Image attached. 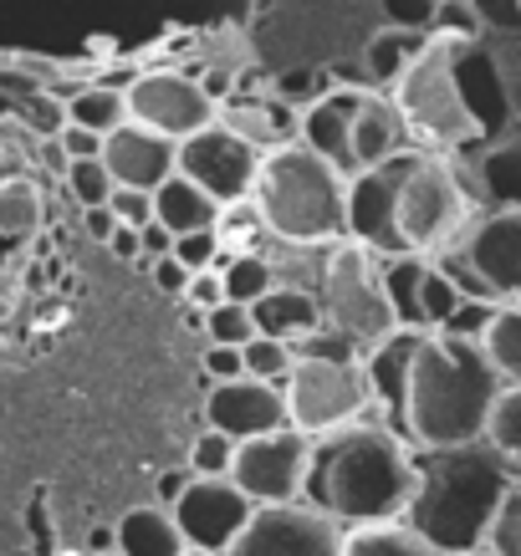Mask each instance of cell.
<instances>
[{"mask_svg":"<svg viewBox=\"0 0 521 556\" xmlns=\"http://www.w3.org/2000/svg\"><path fill=\"white\" fill-rule=\"evenodd\" d=\"M0 312H5V302H0Z\"/></svg>","mask_w":521,"mask_h":556,"instance_id":"680465c9","label":"cell"},{"mask_svg":"<svg viewBox=\"0 0 521 556\" xmlns=\"http://www.w3.org/2000/svg\"><path fill=\"white\" fill-rule=\"evenodd\" d=\"M251 210L266 225V236H276L282 245L327 251L348 236V174H337L322 153L297 138L286 149L261 153Z\"/></svg>","mask_w":521,"mask_h":556,"instance_id":"277c9868","label":"cell"},{"mask_svg":"<svg viewBox=\"0 0 521 556\" xmlns=\"http://www.w3.org/2000/svg\"><path fill=\"white\" fill-rule=\"evenodd\" d=\"M455 47H460V36L430 31L409 72L388 87L414 143H424L430 153H466L481 143V123H475L471 102L460 92V77H455Z\"/></svg>","mask_w":521,"mask_h":556,"instance_id":"8992f818","label":"cell"},{"mask_svg":"<svg viewBox=\"0 0 521 556\" xmlns=\"http://www.w3.org/2000/svg\"><path fill=\"white\" fill-rule=\"evenodd\" d=\"M83 230L98 240V245H108V240L119 236V215H113L108 204H102V210H83Z\"/></svg>","mask_w":521,"mask_h":556,"instance_id":"816d5d0a","label":"cell"},{"mask_svg":"<svg viewBox=\"0 0 521 556\" xmlns=\"http://www.w3.org/2000/svg\"><path fill=\"white\" fill-rule=\"evenodd\" d=\"M123 92H128V123L153 128V134L174 138V143L215 128V118H220V102L189 72H144Z\"/></svg>","mask_w":521,"mask_h":556,"instance_id":"30bf717a","label":"cell"},{"mask_svg":"<svg viewBox=\"0 0 521 556\" xmlns=\"http://www.w3.org/2000/svg\"><path fill=\"white\" fill-rule=\"evenodd\" d=\"M185 302L195 306V312H215V306L225 302V276H220V270H200V276L189 281Z\"/></svg>","mask_w":521,"mask_h":556,"instance_id":"c3c4849f","label":"cell"},{"mask_svg":"<svg viewBox=\"0 0 521 556\" xmlns=\"http://www.w3.org/2000/svg\"><path fill=\"white\" fill-rule=\"evenodd\" d=\"M286 419L307 439L343 434L363 419H379V399H373L369 363L353 342L322 327L318 338L297 342V368L286 372Z\"/></svg>","mask_w":521,"mask_h":556,"instance_id":"5b68a950","label":"cell"},{"mask_svg":"<svg viewBox=\"0 0 521 556\" xmlns=\"http://www.w3.org/2000/svg\"><path fill=\"white\" fill-rule=\"evenodd\" d=\"M174 261H179L189 276H200V270H220V266H225V240H220V230L179 236V240H174Z\"/></svg>","mask_w":521,"mask_h":556,"instance_id":"b9f144b4","label":"cell"},{"mask_svg":"<svg viewBox=\"0 0 521 556\" xmlns=\"http://www.w3.org/2000/svg\"><path fill=\"white\" fill-rule=\"evenodd\" d=\"M67 123H77V128H87V134H102L113 138L128 123V92L123 87H83V92H72L67 98Z\"/></svg>","mask_w":521,"mask_h":556,"instance_id":"f1b7e54d","label":"cell"},{"mask_svg":"<svg viewBox=\"0 0 521 556\" xmlns=\"http://www.w3.org/2000/svg\"><path fill=\"white\" fill-rule=\"evenodd\" d=\"M41 215H47V200H41V185L26 179V174H11L0 179V236L5 240H26L41 230Z\"/></svg>","mask_w":521,"mask_h":556,"instance_id":"4dcf8cb0","label":"cell"},{"mask_svg":"<svg viewBox=\"0 0 521 556\" xmlns=\"http://www.w3.org/2000/svg\"><path fill=\"white\" fill-rule=\"evenodd\" d=\"M108 210H113V215H119V225H128V230L153 225V194H149V189H119Z\"/></svg>","mask_w":521,"mask_h":556,"instance_id":"f6af8a7d","label":"cell"},{"mask_svg":"<svg viewBox=\"0 0 521 556\" xmlns=\"http://www.w3.org/2000/svg\"><path fill=\"white\" fill-rule=\"evenodd\" d=\"M424 36H409V31H394V26H384V31L373 36L369 47L358 51L363 56V67H369V83L373 92H388V87L399 83L404 72H409V62L420 56Z\"/></svg>","mask_w":521,"mask_h":556,"instance_id":"83f0119b","label":"cell"},{"mask_svg":"<svg viewBox=\"0 0 521 556\" xmlns=\"http://www.w3.org/2000/svg\"><path fill=\"white\" fill-rule=\"evenodd\" d=\"M67 189L72 200L83 204V210H102V204H113V194H119V179L108 174V164L102 159H83V164H67Z\"/></svg>","mask_w":521,"mask_h":556,"instance_id":"8d00e7d4","label":"cell"},{"mask_svg":"<svg viewBox=\"0 0 521 556\" xmlns=\"http://www.w3.org/2000/svg\"><path fill=\"white\" fill-rule=\"evenodd\" d=\"M455 255L471 266L491 302L521 306V210H486L455 245Z\"/></svg>","mask_w":521,"mask_h":556,"instance_id":"5bb4252c","label":"cell"},{"mask_svg":"<svg viewBox=\"0 0 521 556\" xmlns=\"http://www.w3.org/2000/svg\"><path fill=\"white\" fill-rule=\"evenodd\" d=\"M102 556H119V552H102Z\"/></svg>","mask_w":521,"mask_h":556,"instance_id":"6f0895ef","label":"cell"},{"mask_svg":"<svg viewBox=\"0 0 521 556\" xmlns=\"http://www.w3.org/2000/svg\"><path fill=\"white\" fill-rule=\"evenodd\" d=\"M240 357H246V378H261V383H286V372L297 368V348L276 338H251Z\"/></svg>","mask_w":521,"mask_h":556,"instance_id":"74e56055","label":"cell"},{"mask_svg":"<svg viewBox=\"0 0 521 556\" xmlns=\"http://www.w3.org/2000/svg\"><path fill=\"white\" fill-rule=\"evenodd\" d=\"M343 526L307 501L291 506H256L225 556H343Z\"/></svg>","mask_w":521,"mask_h":556,"instance_id":"7c38bea8","label":"cell"},{"mask_svg":"<svg viewBox=\"0 0 521 556\" xmlns=\"http://www.w3.org/2000/svg\"><path fill=\"white\" fill-rule=\"evenodd\" d=\"M486 444L501 459H511L517 475H521V388H506L501 393V404H496V414H491Z\"/></svg>","mask_w":521,"mask_h":556,"instance_id":"f35d334b","label":"cell"},{"mask_svg":"<svg viewBox=\"0 0 521 556\" xmlns=\"http://www.w3.org/2000/svg\"><path fill=\"white\" fill-rule=\"evenodd\" d=\"M424 270H430V255H388L384 261V291L394 302V317H399V327H414V332H424L420 317Z\"/></svg>","mask_w":521,"mask_h":556,"instance_id":"f546056e","label":"cell"},{"mask_svg":"<svg viewBox=\"0 0 521 556\" xmlns=\"http://www.w3.org/2000/svg\"><path fill=\"white\" fill-rule=\"evenodd\" d=\"M455 77H460V92H466L475 123H481V143L517 134V118H511V108H506V92H501V83H496L486 41H460V47H455Z\"/></svg>","mask_w":521,"mask_h":556,"instance_id":"d6986e66","label":"cell"},{"mask_svg":"<svg viewBox=\"0 0 521 556\" xmlns=\"http://www.w3.org/2000/svg\"><path fill=\"white\" fill-rule=\"evenodd\" d=\"M496 312H501V302H491V296H466L460 302V312H455L439 332H450V338H471V342H481L486 338V327L496 321Z\"/></svg>","mask_w":521,"mask_h":556,"instance_id":"7bdbcfd3","label":"cell"},{"mask_svg":"<svg viewBox=\"0 0 521 556\" xmlns=\"http://www.w3.org/2000/svg\"><path fill=\"white\" fill-rule=\"evenodd\" d=\"M204 419H210V429L231 434L236 444H251V439H261V434L291 429L282 383H261V378L215 383L210 388V399H204Z\"/></svg>","mask_w":521,"mask_h":556,"instance_id":"2e32d148","label":"cell"},{"mask_svg":"<svg viewBox=\"0 0 521 556\" xmlns=\"http://www.w3.org/2000/svg\"><path fill=\"white\" fill-rule=\"evenodd\" d=\"M204 372H210L215 383H236V378H246V357H240V348L210 342V348H204Z\"/></svg>","mask_w":521,"mask_h":556,"instance_id":"7dc6e473","label":"cell"},{"mask_svg":"<svg viewBox=\"0 0 521 556\" xmlns=\"http://www.w3.org/2000/svg\"><path fill=\"white\" fill-rule=\"evenodd\" d=\"M312 455H318V439L297 434V429H276V434L240 444L231 480L246 490L251 506H291L307 495Z\"/></svg>","mask_w":521,"mask_h":556,"instance_id":"9c48e42d","label":"cell"},{"mask_svg":"<svg viewBox=\"0 0 521 556\" xmlns=\"http://www.w3.org/2000/svg\"><path fill=\"white\" fill-rule=\"evenodd\" d=\"M414 153H399V159H388L379 169H363L348 179V236L353 245L373 255H409L404 251V236H399V194H404V179L414 169Z\"/></svg>","mask_w":521,"mask_h":556,"instance_id":"8fae6325","label":"cell"},{"mask_svg":"<svg viewBox=\"0 0 521 556\" xmlns=\"http://www.w3.org/2000/svg\"><path fill=\"white\" fill-rule=\"evenodd\" d=\"M501 393V372L491 368L481 342L450 338V332H424L420 353H414V372H409L404 434L414 439V450L481 444Z\"/></svg>","mask_w":521,"mask_h":556,"instance_id":"3957f363","label":"cell"},{"mask_svg":"<svg viewBox=\"0 0 521 556\" xmlns=\"http://www.w3.org/2000/svg\"><path fill=\"white\" fill-rule=\"evenodd\" d=\"M220 276H225V302H240V306H256L266 291L282 287V276H276V261H266L261 251H240L231 255L225 266H220Z\"/></svg>","mask_w":521,"mask_h":556,"instance_id":"1f68e13d","label":"cell"},{"mask_svg":"<svg viewBox=\"0 0 521 556\" xmlns=\"http://www.w3.org/2000/svg\"><path fill=\"white\" fill-rule=\"evenodd\" d=\"M204 338L220 342V348H246L251 338H261L256 332V312L240 302H220L215 312H204Z\"/></svg>","mask_w":521,"mask_h":556,"instance_id":"ab89813d","label":"cell"},{"mask_svg":"<svg viewBox=\"0 0 521 556\" xmlns=\"http://www.w3.org/2000/svg\"><path fill=\"white\" fill-rule=\"evenodd\" d=\"M57 143H62V153H67V164H83V159H102V149H108V138H102V134H87V128H77V123H62Z\"/></svg>","mask_w":521,"mask_h":556,"instance_id":"bcb514c9","label":"cell"},{"mask_svg":"<svg viewBox=\"0 0 521 556\" xmlns=\"http://www.w3.org/2000/svg\"><path fill=\"white\" fill-rule=\"evenodd\" d=\"M414 444H404L399 429L384 419H363L343 434L318 439L312 475H307V506L333 516L337 526H384L404 521L420 470H414Z\"/></svg>","mask_w":521,"mask_h":556,"instance_id":"6da1fadb","label":"cell"},{"mask_svg":"<svg viewBox=\"0 0 521 556\" xmlns=\"http://www.w3.org/2000/svg\"><path fill=\"white\" fill-rule=\"evenodd\" d=\"M471 556H496V552H471Z\"/></svg>","mask_w":521,"mask_h":556,"instance_id":"9f6ffc18","label":"cell"},{"mask_svg":"<svg viewBox=\"0 0 521 556\" xmlns=\"http://www.w3.org/2000/svg\"><path fill=\"white\" fill-rule=\"evenodd\" d=\"M179 174L220 204H251L256 174H261V149H251L246 138L225 134V128H204V134L179 143Z\"/></svg>","mask_w":521,"mask_h":556,"instance_id":"4fadbf2b","label":"cell"},{"mask_svg":"<svg viewBox=\"0 0 521 556\" xmlns=\"http://www.w3.org/2000/svg\"><path fill=\"white\" fill-rule=\"evenodd\" d=\"M414 470H420V485H414L404 521L445 556L486 552L491 526L511 501V490L521 485L517 465L481 439V444H455V450H420Z\"/></svg>","mask_w":521,"mask_h":556,"instance_id":"7a4b0ae2","label":"cell"},{"mask_svg":"<svg viewBox=\"0 0 521 556\" xmlns=\"http://www.w3.org/2000/svg\"><path fill=\"white\" fill-rule=\"evenodd\" d=\"M149 270H153V281H159V291H169V296H185L189 281H195V276H189V270L179 266L174 255H164V261H153Z\"/></svg>","mask_w":521,"mask_h":556,"instance_id":"f907efd6","label":"cell"},{"mask_svg":"<svg viewBox=\"0 0 521 556\" xmlns=\"http://www.w3.org/2000/svg\"><path fill=\"white\" fill-rule=\"evenodd\" d=\"M318 302H322L327 332H337L343 342H353L363 357H369L373 348H384V342L399 332L394 302H388V291H384V255L363 251L353 240L327 245Z\"/></svg>","mask_w":521,"mask_h":556,"instance_id":"52a82bcc","label":"cell"},{"mask_svg":"<svg viewBox=\"0 0 521 556\" xmlns=\"http://www.w3.org/2000/svg\"><path fill=\"white\" fill-rule=\"evenodd\" d=\"M138 236H144V261H149V266H153V261H164V255H174V236H169L159 219H153V225H144Z\"/></svg>","mask_w":521,"mask_h":556,"instance_id":"f5cc1de1","label":"cell"},{"mask_svg":"<svg viewBox=\"0 0 521 556\" xmlns=\"http://www.w3.org/2000/svg\"><path fill=\"white\" fill-rule=\"evenodd\" d=\"M424 332L414 327H399L384 348H373L363 363H369L373 378V399H379V419L388 429H404V404H409V372H414V353H420Z\"/></svg>","mask_w":521,"mask_h":556,"instance_id":"603a6c76","label":"cell"},{"mask_svg":"<svg viewBox=\"0 0 521 556\" xmlns=\"http://www.w3.org/2000/svg\"><path fill=\"white\" fill-rule=\"evenodd\" d=\"M475 11L486 21V31H511V26H521V0H475Z\"/></svg>","mask_w":521,"mask_h":556,"instance_id":"681fc988","label":"cell"},{"mask_svg":"<svg viewBox=\"0 0 521 556\" xmlns=\"http://www.w3.org/2000/svg\"><path fill=\"white\" fill-rule=\"evenodd\" d=\"M379 5H384V26L409 31V36H430L445 0H379Z\"/></svg>","mask_w":521,"mask_h":556,"instance_id":"60d3db41","label":"cell"},{"mask_svg":"<svg viewBox=\"0 0 521 556\" xmlns=\"http://www.w3.org/2000/svg\"><path fill=\"white\" fill-rule=\"evenodd\" d=\"M102 164H108V174L119 179V189H149L153 194L159 185H169V179L179 174V143L164 134H153V128L123 123L119 134L108 138Z\"/></svg>","mask_w":521,"mask_h":556,"instance_id":"ac0fdd59","label":"cell"},{"mask_svg":"<svg viewBox=\"0 0 521 556\" xmlns=\"http://www.w3.org/2000/svg\"><path fill=\"white\" fill-rule=\"evenodd\" d=\"M153 219H159L174 240H179V236H200V230H220V225H225V204L210 200L195 179L174 174L169 185L153 189Z\"/></svg>","mask_w":521,"mask_h":556,"instance_id":"d4e9b609","label":"cell"},{"mask_svg":"<svg viewBox=\"0 0 521 556\" xmlns=\"http://www.w3.org/2000/svg\"><path fill=\"white\" fill-rule=\"evenodd\" d=\"M220 128L225 134L246 138L251 149L271 153V149H286V143H297V128H302V113L297 108H286L282 98H271V92H261V98H225L220 102Z\"/></svg>","mask_w":521,"mask_h":556,"instance_id":"44dd1931","label":"cell"},{"mask_svg":"<svg viewBox=\"0 0 521 556\" xmlns=\"http://www.w3.org/2000/svg\"><path fill=\"white\" fill-rule=\"evenodd\" d=\"M486 552H496V556H521V485L511 490V501H506L501 516H496V526H491Z\"/></svg>","mask_w":521,"mask_h":556,"instance_id":"ee69618b","label":"cell"},{"mask_svg":"<svg viewBox=\"0 0 521 556\" xmlns=\"http://www.w3.org/2000/svg\"><path fill=\"white\" fill-rule=\"evenodd\" d=\"M256 312V332L261 338H276V342H307V338H318L322 327V302H318V291H302V287H276L266 291L261 302L251 306Z\"/></svg>","mask_w":521,"mask_h":556,"instance_id":"cb8c5ba5","label":"cell"},{"mask_svg":"<svg viewBox=\"0 0 521 556\" xmlns=\"http://www.w3.org/2000/svg\"><path fill=\"white\" fill-rule=\"evenodd\" d=\"M236 455H240L236 439L220 434V429H204V434L189 444V475H200V480H231Z\"/></svg>","mask_w":521,"mask_h":556,"instance_id":"d590c367","label":"cell"},{"mask_svg":"<svg viewBox=\"0 0 521 556\" xmlns=\"http://www.w3.org/2000/svg\"><path fill=\"white\" fill-rule=\"evenodd\" d=\"M460 302H466V291H460V281H455L450 270L439 266V261H430V270H424V291H420V317H424V332H439L445 321L460 312Z\"/></svg>","mask_w":521,"mask_h":556,"instance_id":"e575fe53","label":"cell"},{"mask_svg":"<svg viewBox=\"0 0 521 556\" xmlns=\"http://www.w3.org/2000/svg\"><path fill=\"white\" fill-rule=\"evenodd\" d=\"M185 556H215V552H195V546H189V552Z\"/></svg>","mask_w":521,"mask_h":556,"instance_id":"11a10c76","label":"cell"},{"mask_svg":"<svg viewBox=\"0 0 521 556\" xmlns=\"http://www.w3.org/2000/svg\"><path fill=\"white\" fill-rule=\"evenodd\" d=\"M491 51V67H496V83H501L506 92V108H511V118H517L521 128V26H511V31H486L481 36Z\"/></svg>","mask_w":521,"mask_h":556,"instance_id":"836d02e7","label":"cell"},{"mask_svg":"<svg viewBox=\"0 0 521 556\" xmlns=\"http://www.w3.org/2000/svg\"><path fill=\"white\" fill-rule=\"evenodd\" d=\"M450 159L481 210H521V128Z\"/></svg>","mask_w":521,"mask_h":556,"instance_id":"e0dca14e","label":"cell"},{"mask_svg":"<svg viewBox=\"0 0 521 556\" xmlns=\"http://www.w3.org/2000/svg\"><path fill=\"white\" fill-rule=\"evenodd\" d=\"M358 102H363V92H327V98H318L312 108H302V128H297V138H302L307 149L322 153V159H327L337 174H348V179L358 174V164H353Z\"/></svg>","mask_w":521,"mask_h":556,"instance_id":"ffe728a7","label":"cell"},{"mask_svg":"<svg viewBox=\"0 0 521 556\" xmlns=\"http://www.w3.org/2000/svg\"><path fill=\"white\" fill-rule=\"evenodd\" d=\"M399 153H414V134H409L404 113L394 108L388 92H363V102H358V113H353V164H358V174L379 169V164L399 159Z\"/></svg>","mask_w":521,"mask_h":556,"instance_id":"7402d4cb","label":"cell"},{"mask_svg":"<svg viewBox=\"0 0 521 556\" xmlns=\"http://www.w3.org/2000/svg\"><path fill=\"white\" fill-rule=\"evenodd\" d=\"M113 552L119 556H185L189 541L169 506H134L113 526Z\"/></svg>","mask_w":521,"mask_h":556,"instance_id":"484cf974","label":"cell"},{"mask_svg":"<svg viewBox=\"0 0 521 556\" xmlns=\"http://www.w3.org/2000/svg\"><path fill=\"white\" fill-rule=\"evenodd\" d=\"M169 510H174V521H179V531H185L195 552H215V556L231 552V541L256 516V506L246 501V490L236 480H200V475L189 480L185 495Z\"/></svg>","mask_w":521,"mask_h":556,"instance_id":"9a60e30c","label":"cell"},{"mask_svg":"<svg viewBox=\"0 0 521 556\" xmlns=\"http://www.w3.org/2000/svg\"><path fill=\"white\" fill-rule=\"evenodd\" d=\"M343 556H445V552L430 546L409 521H384V526H353L343 536Z\"/></svg>","mask_w":521,"mask_h":556,"instance_id":"4316f807","label":"cell"},{"mask_svg":"<svg viewBox=\"0 0 521 556\" xmlns=\"http://www.w3.org/2000/svg\"><path fill=\"white\" fill-rule=\"evenodd\" d=\"M481 348H486L491 368L501 372V383L521 388V306H501V312H496V321L486 327Z\"/></svg>","mask_w":521,"mask_h":556,"instance_id":"d6a6232c","label":"cell"},{"mask_svg":"<svg viewBox=\"0 0 521 556\" xmlns=\"http://www.w3.org/2000/svg\"><path fill=\"white\" fill-rule=\"evenodd\" d=\"M486 215L475 194L466 189L460 169H455L450 153H430L420 149L414 159V169L404 179V194H399V236H404V251L409 255H450L466 230H471L475 219Z\"/></svg>","mask_w":521,"mask_h":556,"instance_id":"ba28073f","label":"cell"},{"mask_svg":"<svg viewBox=\"0 0 521 556\" xmlns=\"http://www.w3.org/2000/svg\"><path fill=\"white\" fill-rule=\"evenodd\" d=\"M108 251L119 255V261H144V236L128 230V225H119V236L108 240Z\"/></svg>","mask_w":521,"mask_h":556,"instance_id":"db71d44e","label":"cell"}]
</instances>
